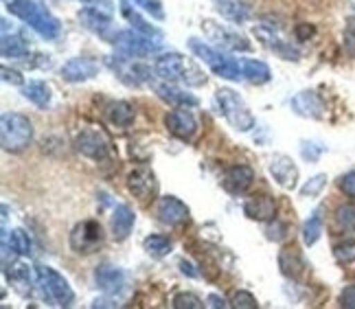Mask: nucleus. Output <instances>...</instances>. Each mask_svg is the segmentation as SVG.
Wrapping results in <instances>:
<instances>
[{
  "label": "nucleus",
  "instance_id": "nucleus-35",
  "mask_svg": "<svg viewBox=\"0 0 355 309\" xmlns=\"http://www.w3.org/2000/svg\"><path fill=\"white\" fill-rule=\"evenodd\" d=\"M338 224L349 233H355V204H343L336 211Z\"/></svg>",
  "mask_w": 355,
  "mask_h": 309
},
{
  "label": "nucleus",
  "instance_id": "nucleus-48",
  "mask_svg": "<svg viewBox=\"0 0 355 309\" xmlns=\"http://www.w3.org/2000/svg\"><path fill=\"white\" fill-rule=\"evenodd\" d=\"M180 270H182V274H189L191 279L198 276V272L193 270V265H191L189 261H180Z\"/></svg>",
  "mask_w": 355,
  "mask_h": 309
},
{
  "label": "nucleus",
  "instance_id": "nucleus-27",
  "mask_svg": "<svg viewBox=\"0 0 355 309\" xmlns=\"http://www.w3.org/2000/svg\"><path fill=\"white\" fill-rule=\"evenodd\" d=\"M217 11L226 16L228 20H235V22H245L250 18V9L245 7L241 0H213Z\"/></svg>",
  "mask_w": 355,
  "mask_h": 309
},
{
  "label": "nucleus",
  "instance_id": "nucleus-44",
  "mask_svg": "<svg viewBox=\"0 0 355 309\" xmlns=\"http://www.w3.org/2000/svg\"><path fill=\"white\" fill-rule=\"evenodd\" d=\"M340 305L347 309H355V285H349L343 294H340Z\"/></svg>",
  "mask_w": 355,
  "mask_h": 309
},
{
  "label": "nucleus",
  "instance_id": "nucleus-22",
  "mask_svg": "<svg viewBox=\"0 0 355 309\" xmlns=\"http://www.w3.org/2000/svg\"><path fill=\"white\" fill-rule=\"evenodd\" d=\"M292 107H294L296 114L307 116V118H320L322 116V110H324L320 97L316 95V92H309V90L296 95L292 99Z\"/></svg>",
  "mask_w": 355,
  "mask_h": 309
},
{
  "label": "nucleus",
  "instance_id": "nucleus-25",
  "mask_svg": "<svg viewBox=\"0 0 355 309\" xmlns=\"http://www.w3.org/2000/svg\"><path fill=\"white\" fill-rule=\"evenodd\" d=\"M9 250L22 254V257H29V254L33 252L31 239L22 231V228H16V231H11V233L3 231V254Z\"/></svg>",
  "mask_w": 355,
  "mask_h": 309
},
{
  "label": "nucleus",
  "instance_id": "nucleus-34",
  "mask_svg": "<svg viewBox=\"0 0 355 309\" xmlns=\"http://www.w3.org/2000/svg\"><path fill=\"white\" fill-rule=\"evenodd\" d=\"M334 257L338 263H343V265H349L355 261V241L353 239H347L343 241V244H338L334 248Z\"/></svg>",
  "mask_w": 355,
  "mask_h": 309
},
{
  "label": "nucleus",
  "instance_id": "nucleus-49",
  "mask_svg": "<svg viewBox=\"0 0 355 309\" xmlns=\"http://www.w3.org/2000/svg\"><path fill=\"white\" fill-rule=\"evenodd\" d=\"M92 307H119V303H114V301H107V299H97L92 303Z\"/></svg>",
  "mask_w": 355,
  "mask_h": 309
},
{
  "label": "nucleus",
  "instance_id": "nucleus-10",
  "mask_svg": "<svg viewBox=\"0 0 355 309\" xmlns=\"http://www.w3.org/2000/svg\"><path fill=\"white\" fill-rule=\"evenodd\" d=\"M204 33H207L213 42H217L222 48H228V51H250V42L245 39L241 33L237 31H230L226 26H222L220 22H213V20H207L202 24Z\"/></svg>",
  "mask_w": 355,
  "mask_h": 309
},
{
  "label": "nucleus",
  "instance_id": "nucleus-15",
  "mask_svg": "<svg viewBox=\"0 0 355 309\" xmlns=\"http://www.w3.org/2000/svg\"><path fill=\"white\" fill-rule=\"evenodd\" d=\"M270 173L283 189H294L298 182V167L294 165V160L285 154H275L270 160Z\"/></svg>",
  "mask_w": 355,
  "mask_h": 309
},
{
  "label": "nucleus",
  "instance_id": "nucleus-2",
  "mask_svg": "<svg viewBox=\"0 0 355 309\" xmlns=\"http://www.w3.org/2000/svg\"><path fill=\"white\" fill-rule=\"evenodd\" d=\"M7 7L11 11V16L20 18L22 22H26L31 29H35L46 39H55L62 33L58 18H53L44 7H40L35 3V0H11Z\"/></svg>",
  "mask_w": 355,
  "mask_h": 309
},
{
  "label": "nucleus",
  "instance_id": "nucleus-37",
  "mask_svg": "<svg viewBox=\"0 0 355 309\" xmlns=\"http://www.w3.org/2000/svg\"><path fill=\"white\" fill-rule=\"evenodd\" d=\"M173 307L175 309H202L204 303L196 297V294L191 292H180L173 297Z\"/></svg>",
  "mask_w": 355,
  "mask_h": 309
},
{
  "label": "nucleus",
  "instance_id": "nucleus-17",
  "mask_svg": "<svg viewBox=\"0 0 355 309\" xmlns=\"http://www.w3.org/2000/svg\"><path fill=\"white\" fill-rule=\"evenodd\" d=\"M107 11H110V9L88 5V7H84V9L79 11V20L92 33L107 35V31L112 29V18H110V13H107Z\"/></svg>",
  "mask_w": 355,
  "mask_h": 309
},
{
  "label": "nucleus",
  "instance_id": "nucleus-4",
  "mask_svg": "<svg viewBox=\"0 0 355 309\" xmlns=\"http://www.w3.org/2000/svg\"><path fill=\"white\" fill-rule=\"evenodd\" d=\"M0 141H3V150L18 154L24 152L33 141V125L24 114L18 112H5L0 121Z\"/></svg>",
  "mask_w": 355,
  "mask_h": 309
},
{
  "label": "nucleus",
  "instance_id": "nucleus-14",
  "mask_svg": "<svg viewBox=\"0 0 355 309\" xmlns=\"http://www.w3.org/2000/svg\"><path fill=\"white\" fill-rule=\"evenodd\" d=\"M94 283H97L99 290H103L105 294H119L125 290L128 283V276L125 272L121 270L116 265L110 263H103L94 270Z\"/></svg>",
  "mask_w": 355,
  "mask_h": 309
},
{
  "label": "nucleus",
  "instance_id": "nucleus-45",
  "mask_svg": "<svg viewBox=\"0 0 355 309\" xmlns=\"http://www.w3.org/2000/svg\"><path fill=\"white\" fill-rule=\"evenodd\" d=\"M296 35H298V39H309L313 35V26H309V24H298L296 26Z\"/></svg>",
  "mask_w": 355,
  "mask_h": 309
},
{
  "label": "nucleus",
  "instance_id": "nucleus-20",
  "mask_svg": "<svg viewBox=\"0 0 355 309\" xmlns=\"http://www.w3.org/2000/svg\"><path fill=\"white\" fill-rule=\"evenodd\" d=\"M279 267H281V272L288 276V279H303L305 270H307V263L303 259V254H300L298 248L294 246H288V248H283L279 252Z\"/></svg>",
  "mask_w": 355,
  "mask_h": 309
},
{
  "label": "nucleus",
  "instance_id": "nucleus-24",
  "mask_svg": "<svg viewBox=\"0 0 355 309\" xmlns=\"http://www.w3.org/2000/svg\"><path fill=\"white\" fill-rule=\"evenodd\" d=\"M121 11H123V16H125V20L134 26V31H139L143 35H149V37H154V39H162V33L160 29H156L154 24H147L141 16H139V11H136V5L128 3V0H123L121 3Z\"/></svg>",
  "mask_w": 355,
  "mask_h": 309
},
{
  "label": "nucleus",
  "instance_id": "nucleus-41",
  "mask_svg": "<svg viewBox=\"0 0 355 309\" xmlns=\"http://www.w3.org/2000/svg\"><path fill=\"white\" fill-rule=\"evenodd\" d=\"M233 307L237 309H254L257 307V299L250 292H237L233 297Z\"/></svg>",
  "mask_w": 355,
  "mask_h": 309
},
{
  "label": "nucleus",
  "instance_id": "nucleus-39",
  "mask_svg": "<svg viewBox=\"0 0 355 309\" xmlns=\"http://www.w3.org/2000/svg\"><path fill=\"white\" fill-rule=\"evenodd\" d=\"M324 152L322 145H316V143H303L300 145V154H303L305 160H309V163H316V160L320 158V154Z\"/></svg>",
  "mask_w": 355,
  "mask_h": 309
},
{
  "label": "nucleus",
  "instance_id": "nucleus-9",
  "mask_svg": "<svg viewBox=\"0 0 355 309\" xmlns=\"http://www.w3.org/2000/svg\"><path fill=\"white\" fill-rule=\"evenodd\" d=\"M75 147L81 156H86L90 160H105L110 154V145L107 139L99 130H84L79 132V136L75 139Z\"/></svg>",
  "mask_w": 355,
  "mask_h": 309
},
{
  "label": "nucleus",
  "instance_id": "nucleus-30",
  "mask_svg": "<svg viewBox=\"0 0 355 309\" xmlns=\"http://www.w3.org/2000/svg\"><path fill=\"white\" fill-rule=\"evenodd\" d=\"M136 112H134V105L128 101H116L110 105V121L116 127H128L132 125Z\"/></svg>",
  "mask_w": 355,
  "mask_h": 309
},
{
  "label": "nucleus",
  "instance_id": "nucleus-26",
  "mask_svg": "<svg viewBox=\"0 0 355 309\" xmlns=\"http://www.w3.org/2000/svg\"><path fill=\"white\" fill-rule=\"evenodd\" d=\"M241 73L243 79H248L250 84H266L272 77L268 64L259 60H241Z\"/></svg>",
  "mask_w": 355,
  "mask_h": 309
},
{
  "label": "nucleus",
  "instance_id": "nucleus-8",
  "mask_svg": "<svg viewBox=\"0 0 355 309\" xmlns=\"http://www.w3.org/2000/svg\"><path fill=\"white\" fill-rule=\"evenodd\" d=\"M112 42L123 55H130V58H147L160 48L158 39L143 35L139 31H119Z\"/></svg>",
  "mask_w": 355,
  "mask_h": 309
},
{
  "label": "nucleus",
  "instance_id": "nucleus-42",
  "mask_svg": "<svg viewBox=\"0 0 355 309\" xmlns=\"http://www.w3.org/2000/svg\"><path fill=\"white\" fill-rule=\"evenodd\" d=\"M285 231H288V226H285L283 222H279V220H275V224L268 226V239L281 241V239H285V235H288Z\"/></svg>",
  "mask_w": 355,
  "mask_h": 309
},
{
  "label": "nucleus",
  "instance_id": "nucleus-16",
  "mask_svg": "<svg viewBox=\"0 0 355 309\" xmlns=\"http://www.w3.org/2000/svg\"><path fill=\"white\" fill-rule=\"evenodd\" d=\"M165 125L173 134V136L189 141L193 139V134L198 132V121L189 110H173L165 116Z\"/></svg>",
  "mask_w": 355,
  "mask_h": 309
},
{
  "label": "nucleus",
  "instance_id": "nucleus-6",
  "mask_svg": "<svg viewBox=\"0 0 355 309\" xmlns=\"http://www.w3.org/2000/svg\"><path fill=\"white\" fill-rule=\"evenodd\" d=\"M217 103H220V112L226 116V121L233 125L237 132H250L254 127V116L248 110L245 101L230 88H220L215 95Z\"/></svg>",
  "mask_w": 355,
  "mask_h": 309
},
{
  "label": "nucleus",
  "instance_id": "nucleus-5",
  "mask_svg": "<svg viewBox=\"0 0 355 309\" xmlns=\"http://www.w3.org/2000/svg\"><path fill=\"white\" fill-rule=\"evenodd\" d=\"M35 276H37V285L46 297L51 305L58 307H71L75 303V292L68 285V281L49 265H37L35 267Z\"/></svg>",
  "mask_w": 355,
  "mask_h": 309
},
{
  "label": "nucleus",
  "instance_id": "nucleus-38",
  "mask_svg": "<svg viewBox=\"0 0 355 309\" xmlns=\"http://www.w3.org/2000/svg\"><path fill=\"white\" fill-rule=\"evenodd\" d=\"M132 5H136L139 9H143V11H147V13H152L154 18H162L165 16V11H162V3L160 0H130Z\"/></svg>",
  "mask_w": 355,
  "mask_h": 309
},
{
  "label": "nucleus",
  "instance_id": "nucleus-31",
  "mask_svg": "<svg viewBox=\"0 0 355 309\" xmlns=\"http://www.w3.org/2000/svg\"><path fill=\"white\" fill-rule=\"evenodd\" d=\"M320 233H322V209H316L303 226V241L307 246H313L320 239Z\"/></svg>",
  "mask_w": 355,
  "mask_h": 309
},
{
  "label": "nucleus",
  "instance_id": "nucleus-21",
  "mask_svg": "<svg viewBox=\"0 0 355 309\" xmlns=\"http://www.w3.org/2000/svg\"><path fill=\"white\" fill-rule=\"evenodd\" d=\"M134 222H136L134 211H132L128 204H119V206L114 209V213H112V220H110L114 239H116V241L128 239V235L132 233V228H134Z\"/></svg>",
  "mask_w": 355,
  "mask_h": 309
},
{
  "label": "nucleus",
  "instance_id": "nucleus-47",
  "mask_svg": "<svg viewBox=\"0 0 355 309\" xmlns=\"http://www.w3.org/2000/svg\"><path fill=\"white\" fill-rule=\"evenodd\" d=\"M3 79L11 84H22V77L16 71H9V69H3Z\"/></svg>",
  "mask_w": 355,
  "mask_h": 309
},
{
  "label": "nucleus",
  "instance_id": "nucleus-29",
  "mask_svg": "<svg viewBox=\"0 0 355 309\" xmlns=\"http://www.w3.org/2000/svg\"><path fill=\"white\" fill-rule=\"evenodd\" d=\"M22 95L29 99L33 105L42 107V110L51 103V88L44 82H29V84H24Z\"/></svg>",
  "mask_w": 355,
  "mask_h": 309
},
{
  "label": "nucleus",
  "instance_id": "nucleus-13",
  "mask_svg": "<svg viewBox=\"0 0 355 309\" xmlns=\"http://www.w3.org/2000/svg\"><path fill=\"white\" fill-rule=\"evenodd\" d=\"M156 213H158V220L167 226H180L189 220V206L182 202V200H178L175 195L160 197Z\"/></svg>",
  "mask_w": 355,
  "mask_h": 309
},
{
  "label": "nucleus",
  "instance_id": "nucleus-1",
  "mask_svg": "<svg viewBox=\"0 0 355 309\" xmlns=\"http://www.w3.org/2000/svg\"><path fill=\"white\" fill-rule=\"evenodd\" d=\"M156 73L167 79V82H182L191 88H198L207 84V75L200 69V66L189 60L180 53H167L156 60Z\"/></svg>",
  "mask_w": 355,
  "mask_h": 309
},
{
  "label": "nucleus",
  "instance_id": "nucleus-18",
  "mask_svg": "<svg viewBox=\"0 0 355 309\" xmlns=\"http://www.w3.org/2000/svg\"><path fill=\"white\" fill-rule=\"evenodd\" d=\"M243 213L254 222H272L277 218V202L270 195H252L245 200Z\"/></svg>",
  "mask_w": 355,
  "mask_h": 309
},
{
  "label": "nucleus",
  "instance_id": "nucleus-7",
  "mask_svg": "<svg viewBox=\"0 0 355 309\" xmlns=\"http://www.w3.org/2000/svg\"><path fill=\"white\" fill-rule=\"evenodd\" d=\"M103 239H105L103 226L97 220H84V222L73 228L71 248L77 254H90L94 250H99V246L103 244Z\"/></svg>",
  "mask_w": 355,
  "mask_h": 309
},
{
  "label": "nucleus",
  "instance_id": "nucleus-40",
  "mask_svg": "<svg viewBox=\"0 0 355 309\" xmlns=\"http://www.w3.org/2000/svg\"><path fill=\"white\" fill-rule=\"evenodd\" d=\"M345 51L355 58V18H349L345 26Z\"/></svg>",
  "mask_w": 355,
  "mask_h": 309
},
{
  "label": "nucleus",
  "instance_id": "nucleus-28",
  "mask_svg": "<svg viewBox=\"0 0 355 309\" xmlns=\"http://www.w3.org/2000/svg\"><path fill=\"white\" fill-rule=\"evenodd\" d=\"M0 51H3V58H24L29 53V44L22 35H9L3 31V42H0Z\"/></svg>",
  "mask_w": 355,
  "mask_h": 309
},
{
  "label": "nucleus",
  "instance_id": "nucleus-11",
  "mask_svg": "<svg viewBox=\"0 0 355 309\" xmlns=\"http://www.w3.org/2000/svg\"><path fill=\"white\" fill-rule=\"evenodd\" d=\"M128 189L141 202H149L158 193V180L149 169H136L128 176Z\"/></svg>",
  "mask_w": 355,
  "mask_h": 309
},
{
  "label": "nucleus",
  "instance_id": "nucleus-43",
  "mask_svg": "<svg viewBox=\"0 0 355 309\" xmlns=\"http://www.w3.org/2000/svg\"><path fill=\"white\" fill-rule=\"evenodd\" d=\"M340 189H343L349 197H355V171H349L340 178Z\"/></svg>",
  "mask_w": 355,
  "mask_h": 309
},
{
  "label": "nucleus",
  "instance_id": "nucleus-19",
  "mask_svg": "<svg viewBox=\"0 0 355 309\" xmlns=\"http://www.w3.org/2000/svg\"><path fill=\"white\" fill-rule=\"evenodd\" d=\"M254 180V171L248 165H235L224 173V189L233 195H241L250 189Z\"/></svg>",
  "mask_w": 355,
  "mask_h": 309
},
{
  "label": "nucleus",
  "instance_id": "nucleus-32",
  "mask_svg": "<svg viewBox=\"0 0 355 309\" xmlns=\"http://www.w3.org/2000/svg\"><path fill=\"white\" fill-rule=\"evenodd\" d=\"M143 248H145V252L149 254V257L162 259V257H167V254L171 252V241L167 237H162V235H149L145 239Z\"/></svg>",
  "mask_w": 355,
  "mask_h": 309
},
{
  "label": "nucleus",
  "instance_id": "nucleus-36",
  "mask_svg": "<svg viewBox=\"0 0 355 309\" xmlns=\"http://www.w3.org/2000/svg\"><path fill=\"white\" fill-rule=\"evenodd\" d=\"M324 186H327V176H324V173H318V176L309 178L303 184V189H300V195H303V197H316L324 189Z\"/></svg>",
  "mask_w": 355,
  "mask_h": 309
},
{
  "label": "nucleus",
  "instance_id": "nucleus-12",
  "mask_svg": "<svg viewBox=\"0 0 355 309\" xmlns=\"http://www.w3.org/2000/svg\"><path fill=\"white\" fill-rule=\"evenodd\" d=\"M99 75V62L90 58H73L62 66V77L71 84L88 82V79Z\"/></svg>",
  "mask_w": 355,
  "mask_h": 309
},
{
  "label": "nucleus",
  "instance_id": "nucleus-23",
  "mask_svg": "<svg viewBox=\"0 0 355 309\" xmlns=\"http://www.w3.org/2000/svg\"><path fill=\"white\" fill-rule=\"evenodd\" d=\"M156 95L162 99V101H167L171 105H180V107H193L198 105V99L191 95V92L187 90H180V88H175L167 82H162V84H156Z\"/></svg>",
  "mask_w": 355,
  "mask_h": 309
},
{
  "label": "nucleus",
  "instance_id": "nucleus-3",
  "mask_svg": "<svg viewBox=\"0 0 355 309\" xmlns=\"http://www.w3.org/2000/svg\"><path fill=\"white\" fill-rule=\"evenodd\" d=\"M189 48L193 51V55L200 58L204 64H207L217 77L233 79V82H241V79H243L241 60H230V58H226L222 51L209 46L207 42H204V39H198V37H191L189 39Z\"/></svg>",
  "mask_w": 355,
  "mask_h": 309
},
{
  "label": "nucleus",
  "instance_id": "nucleus-33",
  "mask_svg": "<svg viewBox=\"0 0 355 309\" xmlns=\"http://www.w3.org/2000/svg\"><path fill=\"white\" fill-rule=\"evenodd\" d=\"M5 274L9 276L11 283H31V270H29V265H24V263H13V265H5Z\"/></svg>",
  "mask_w": 355,
  "mask_h": 309
},
{
  "label": "nucleus",
  "instance_id": "nucleus-46",
  "mask_svg": "<svg viewBox=\"0 0 355 309\" xmlns=\"http://www.w3.org/2000/svg\"><path fill=\"white\" fill-rule=\"evenodd\" d=\"M207 305H209V307H215V309H220V307L226 309V307H228V303H226L222 297H217V294H211V297L207 299Z\"/></svg>",
  "mask_w": 355,
  "mask_h": 309
}]
</instances>
